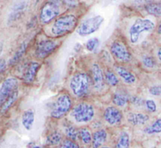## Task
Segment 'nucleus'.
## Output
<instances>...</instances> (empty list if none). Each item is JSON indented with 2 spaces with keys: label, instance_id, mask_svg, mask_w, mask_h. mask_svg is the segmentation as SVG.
Returning <instances> with one entry per match:
<instances>
[{
  "label": "nucleus",
  "instance_id": "28",
  "mask_svg": "<svg viewBox=\"0 0 161 148\" xmlns=\"http://www.w3.org/2000/svg\"><path fill=\"white\" fill-rule=\"evenodd\" d=\"M146 134L154 135L161 133V118L157 119L151 125H148L143 130Z\"/></svg>",
  "mask_w": 161,
  "mask_h": 148
},
{
  "label": "nucleus",
  "instance_id": "15",
  "mask_svg": "<svg viewBox=\"0 0 161 148\" xmlns=\"http://www.w3.org/2000/svg\"><path fill=\"white\" fill-rule=\"evenodd\" d=\"M150 119V117L146 113L134 112L130 111L127 114V120L129 124L134 126H142L145 125Z\"/></svg>",
  "mask_w": 161,
  "mask_h": 148
},
{
  "label": "nucleus",
  "instance_id": "31",
  "mask_svg": "<svg viewBox=\"0 0 161 148\" xmlns=\"http://www.w3.org/2000/svg\"><path fill=\"white\" fill-rule=\"evenodd\" d=\"M58 148H80V146L76 141L64 138L62 140L61 144L58 146Z\"/></svg>",
  "mask_w": 161,
  "mask_h": 148
},
{
  "label": "nucleus",
  "instance_id": "11",
  "mask_svg": "<svg viewBox=\"0 0 161 148\" xmlns=\"http://www.w3.org/2000/svg\"><path fill=\"white\" fill-rule=\"evenodd\" d=\"M103 119L110 126H117L123 122L124 114L117 107L108 106L103 111Z\"/></svg>",
  "mask_w": 161,
  "mask_h": 148
},
{
  "label": "nucleus",
  "instance_id": "2",
  "mask_svg": "<svg viewBox=\"0 0 161 148\" xmlns=\"http://www.w3.org/2000/svg\"><path fill=\"white\" fill-rule=\"evenodd\" d=\"M78 26V18L72 13H67L56 18L50 28L53 37H64L72 33Z\"/></svg>",
  "mask_w": 161,
  "mask_h": 148
},
{
  "label": "nucleus",
  "instance_id": "6",
  "mask_svg": "<svg viewBox=\"0 0 161 148\" xmlns=\"http://www.w3.org/2000/svg\"><path fill=\"white\" fill-rule=\"evenodd\" d=\"M109 51L112 56L121 64H127L132 61L131 52L126 42L121 39H116L111 42Z\"/></svg>",
  "mask_w": 161,
  "mask_h": 148
},
{
  "label": "nucleus",
  "instance_id": "30",
  "mask_svg": "<svg viewBox=\"0 0 161 148\" xmlns=\"http://www.w3.org/2000/svg\"><path fill=\"white\" fill-rule=\"evenodd\" d=\"M99 44H100V40H99L97 38L94 37L90 39L85 44V48L87 51L93 53V52H95L97 50L99 46Z\"/></svg>",
  "mask_w": 161,
  "mask_h": 148
},
{
  "label": "nucleus",
  "instance_id": "14",
  "mask_svg": "<svg viewBox=\"0 0 161 148\" xmlns=\"http://www.w3.org/2000/svg\"><path fill=\"white\" fill-rule=\"evenodd\" d=\"M114 71L125 84L131 86L137 82V78L135 74L127 69L125 66L116 64L114 66Z\"/></svg>",
  "mask_w": 161,
  "mask_h": 148
},
{
  "label": "nucleus",
  "instance_id": "29",
  "mask_svg": "<svg viewBox=\"0 0 161 148\" xmlns=\"http://www.w3.org/2000/svg\"><path fill=\"white\" fill-rule=\"evenodd\" d=\"M142 64L146 68L153 69L157 67V61L154 56L146 54L144 55L142 58Z\"/></svg>",
  "mask_w": 161,
  "mask_h": 148
},
{
  "label": "nucleus",
  "instance_id": "19",
  "mask_svg": "<svg viewBox=\"0 0 161 148\" xmlns=\"http://www.w3.org/2000/svg\"><path fill=\"white\" fill-rule=\"evenodd\" d=\"M35 111L32 109H28L24 111L21 116V123L24 128L28 131L32 129L35 122Z\"/></svg>",
  "mask_w": 161,
  "mask_h": 148
},
{
  "label": "nucleus",
  "instance_id": "42",
  "mask_svg": "<svg viewBox=\"0 0 161 148\" xmlns=\"http://www.w3.org/2000/svg\"><path fill=\"white\" fill-rule=\"evenodd\" d=\"M3 43H1V42H0V54H1L2 52H3Z\"/></svg>",
  "mask_w": 161,
  "mask_h": 148
},
{
  "label": "nucleus",
  "instance_id": "39",
  "mask_svg": "<svg viewBox=\"0 0 161 148\" xmlns=\"http://www.w3.org/2000/svg\"><path fill=\"white\" fill-rule=\"evenodd\" d=\"M157 33L158 34H160L161 35V22H160L157 28Z\"/></svg>",
  "mask_w": 161,
  "mask_h": 148
},
{
  "label": "nucleus",
  "instance_id": "40",
  "mask_svg": "<svg viewBox=\"0 0 161 148\" xmlns=\"http://www.w3.org/2000/svg\"><path fill=\"white\" fill-rule=\"evenodd\" d=\"M29 148H42L41 146L39 145H36V144H34V145H31Z\"/></svg>",
  "mask_w": 161,
  "mask_h": 148
},
{
  "label": "nucleus",
  "instance_id": "13",
  "mask_svg": "<svg viewBox=\"0 0 161 148\" xmlns=\"http://www.w3.org/2000/svg\"><path fill=\"white\" fill-rule=\"evenodd\" d=\"M40 67L41 64L39 61H30L24 70L23 76H22V80L24 82L26 85H31L34 83Z\"/></svg>",
  "mask_w": 161,
  "mask_h": 148
},
{
  "label": "nucleus",
  "instance_id": "43",
  "mask_svg": "<svg viewBox=\"0 0 161 148\" xmlns=\"http://www.w3.org/2000/svg\"><path fill=\"white\" fill-rule=\"evenodd\" d=\"M100 148H111L110 147H108V146H103V147H100Z\"/></svg>",
  "mask_w": 161,
  "mask_h": 148
},
{
  "label": "nucleus",
  "instance_id": "7",
  "mask_svg": "<svg viewBox=\"0 0 161 148\" xmlns=\"http://www.w3.org/2000/svg\"><path fill=\"white\" fill-rule=\"evenodd\" d=\"M61 42L55 39L47 38L39 41L35 48V57L38 60H45L53 54L60 46Z\"/></svg>",
  "mask_w": 161,
  "mask_h": 148
},
{
  "label": "nucleus",
  "instance_id": "38",
  "mask_svg": "<svg viewBox=\"0 0 161 148\" xmlns=\"http://www.w3.org/2000/svg\"><path fill=\"white\" fill-rule=\"evenodd\" d=\"M157 58L159 62L161 64V46L159 47L157 50Z\"/></svg>",
  "mask_w": 161,
  "mask_h": 148
},
{
  "label": "nucleus",
  "instance_id": "8",
  "mask_svg": "<svg viewBox=\"0 0 161 148\" xmlns=\"http://www.w3.org/2000/svg\"><path fill=\"white\" fill-rule=\"evenodd\" d=\"M104 17L101 15L94 16V17L88 18L82 22L77 28V33L82 37L92 34L96 32L101 28L103 24Z\"/></svg>",
  "mask_w": 161,
  "mask_h": 148
},
{
  "label": "nucleus",
  "instance_id": "17",
  "mask_svg": "<svg viewBox=\"0 0 161 148\" xmlns=\"http://www.w3.org/2000/svg\"><path fill=\"white\" fill-rule=\"evenodd\" d=\"M108 132L105 129H98L92 133V148H100L103 147L108 140Z\"/></svg>",
  "mask_w": 161,
  "mask_h": 148
},
{
  "label": "nucleus",
  "instance_id": "22",
  "mask_svg": "<svg viewBox=\"0 0 161 148\" xmlns=\"http://www.w3.org/2000/svg\"><path fill=\"white\" fill-rule=\"evenodd\" d=\"M105 80L106 85L110 87H116L119 84V78L116 72L110 68H106L104 71Z\"/></svg>",
  "mask_w": 161,
  "mask_h": 148
},
{
  "label": "nucleus",
  "instance_id": "12",
  "mask_svg": "<svg viewBox=\"0 0 161 148\" xmlns=\"http://www.w3.org/2000/svg\"><path fill=\"white\" fill-rule=\"evenodd\" d=\"M19 81L17 78L9 77L5 79L0 87V108L9 96L18 89Z\"/></svg>",
  "mask_w": 161,
  "mask_h": 148
},
{
  "label": "nucleus",
  "instance_id": "37",
  "mask_svg": "<svg viewBox=\"0 0 161 148\" xmlns=\"http://www.w3.org/2000/svg\"><path fill=\"white\" fill-rule=\"evenodd\" d=\"M82 50V45L80 43H76L75 45V46H74V50H75V52H76V53H79V52L81 51Z\"/></svg>",
  "mask_w": 161,
  "mask_h": 148
},
{
  "label": "nucleus",
  "instance_id": "35",
  "mask_svg": "<svg viewBox=\"0 0 161 148\" xmlns=\"http://www.w3.org/2000/svg\"><path fill=\"white\" fill-rule=\"evenodd\" d=\"M63 3L70 8H74L78 5V0H62Z\"/></svg>",
  "mask_w": 161,
  "mask_h": 148
},
{
  "label": "nucleus",
  "instance_id": "18",
  "mask_svg": "<svg viewBox=\"0 0 161 148\" xmlns=\"http://www.w3.org/2000/svg\"><path fill=\"white\" fill-rule=\"evenodd\" d=\"M130 95L124 89H118L113 93L112 100L117 108H125L130 101Z\"/></svg>",
  "mask_w": 161,
  "mask_h": 148
},
{
  "label": "nucleus",
  "instance_id": "3",
  "mask_svg": "<svg viewBox=\"0 0 161 148\" xmlns=\"http://www.w3.org/2000/svg\"><path fill=\"white\" fill-rule=\"evenodd\" d=\"M73 108V101L70 94L62 92L60 94L53 102L51 107L50 115L55 120L64 119Z\"/></svg>",
  "mask_w": 161,
  "mask_h": 148
},
{
  "label": "nucleus",
  "instance_id": "33",
  "mask_svg": "<svg viewBox=\"0 0 161 148\" xmlns=\"http://www.w3.org/2000/svg\"><path fill=\"white\" fill-rule=\"evenodd\" d=\"M145 106H146L147 111L150 113L156 112L157 110V103H155L153 100H149H149H145Z\"/></svg>",
  "mask_w": 161,
  "mask_h": 148
},
{
  "label": "nucleus",
  "instance_id": "16",
  "mask_svg": "<svg viewBox=\"0 0 161 148\" xmlns=\"http://www.w3.org/2000/svg\"><path fill=\"white\" fill-rule=\"evenodd\" d=\"M26 2L21 1L16 3V4L13 6L10 13H9V17H8V24H11L15 23L17 20H20V17L23 16V13H25V11L26 10Z\"/></svg>",
  "mask_w": 161,
  "mask_h": 148
},
{
  "label": "nucleus",
  "instance_id": "24",
  "mask_svg": "<svg viewBox=\"0 0 161 148\" xmlns=\"http://www.w3.org/2000/svg\"><path fill=\"white\" fill-rule=\"evenodd\" d=\"M64 133L65 135L66 138H68V139H70L74 141H77L79 140L78 129H76V127L72 125V124H64Z\"/></svg>",
  "mask_w": 161,
  "mask_h": 148
},
{
  "label": "nucleus",
  "instance_id": "34",
  "mask_svg": "<svg viewBox=\"0 0 161 148\" xmlns=\"http://www.w3.org/2000/svg\"><path fill=\"white\" fill-rule=\"evenodd\" d=\"M149 92L154 97H160L161 96V85H155L149 87Z\"/></svg>",
  "mask_w": 161,
  "mask_h": 148
},
{
  "label": "nucleus",
  "instance_id": "4",
  "mask_svg": "<svg viewBox=\"0 0 161 148\" xmlns=\"http://www.w3.org/2000/svg\"><path fill=\"white\" fill-rule=\"evenodd\" d=\"M71 116L76 123L86 124L94 120L95 117V108L89 102H80L71 110Z\"/></svg>",
  "mask_w": 161,
  "mask_h": 148
},
{
  "label": "nucleus",
  "instance_id": "36",
  "mask_svg": "<svg viewBox=\"0 0 161 148\" xmlns=\"http://www.w3.org/2000/svg\"><path fill=\"white\" fill-rule=\"evenodd\" d=\"M6 67V62L5 60L0 59V74L4 71Z\"/></svg>",
  "mask_w": 161,
  "mask_h": 148
},
{
  "label": "nucleus",
  "instance_id": "5",
  "mask_svg": "<svg viewBox=\"0 0 161 148\" xmlns=\"http://www.w3.org/2000/svg\"><path fill=\"white\" fill-rule=\"evenodd\" d=\"M156 28V24L149 19L138 18L129 29V39L130 42L135 45L139 41L142 34L145 32H151Z\"/></svg>",
  "mask_w": 161,
  "mask_h": 148
},
{
  "label": "nucleus",
  "instance_id": "32",
  "mask_svg": "<svg viewBox=\"0 0 161 148\" xmlns=\"http://www.w3.org/2000/svg\"><path fill=\"white\" fill-rule=\"evenodd\" d=\"M129 103H131L132 105L135 107H142L145 105L144 99L138 97V96H130V101Z\"/></svg>",
  "mask_w": 161,
  "mask_h": 148
},
{
  "label": "nucleus",
  "instance_id": "9",
  "mask_svg": "<svg viewBox=\"0 0 161 148\" xmlns=\"http://www.w3.org/2000/svg\"><path fill=\"white\" fill-rule=\"evenodd\" d=\"M91 81H92V89L97 93H102L106 87L105 80L104 71L101 64L97 62H94L91 67Z\"/></svg>",
  "mask_w": 161,
  "mask_h": 148
},
{
  "label": "nucleus",
  "instance_id": "23",
  "mask_svg": "<svg viewBox=\"0 0 161 148\" xmlns=\"http://www.w3.org/2000/svg\"><path fill=\"white\" fill-rule=\"evenodd\" d=\"M79 140L81 141L82 144L85 146H88L91 144L92 141V133L91 130L86 127H82L79 129Z\"/></svg>",
  "mask_w": 161,
  "mask_h": 148
},
{
  "label": "nucleus",
  "instance_id": "1",
  "mask_svg": "<svg viewBox=\"0 0 161 148\" xmlns=\"http://www.w3.org/2000/svg\"><path fill=\"white\" fill-rule=\"evenodd\" d=\"M69 89L76 98L86 97L92 89V81L88 74L85 72L75 73L69 80Z\"/></svg>",
  "mask_w": 161,
  "mask_h": 148
},
{
  "label": "nucleus",
  "instance_id": "21",
  "mask_svg": "<svg viewBox=\"0 0 161 148\" xmlns=\"http://www.w3.org/2000/svg\"><path fill=\"white\" fill-rule=\"evenodd\" d=\"M63 139L64 138L62 133L58 130H54L47 135L46 138V144L49 147H56L61 144Z\"/></svg>",
  "mask_w": 161,
  "mask_h": 148
},
{
  "label": "nucleus",
  "instance_id": "41",
  "mask_svg": "<svg viewBox=\"0 0 161 148\" xmlns=\"http://www.w3.org/2000/svg\"><path fill=\"white\" fill-rule=\"evenodd\" d=\"M51 2H53V3H56V4H61V0H50Z\"/></svg>",
  "mask_w": 161,
  "mask_h": 148
},
{
  "label": "nucleus",
  "instance_id": "20",
  "mask_svg": "<svg viewBox=\"0 0 161 148\" xmlns=\"http://www.w3.org/2000/svg\"><path fill=\"white\" fill-rule=\"evenodd\" d=\"M27 49H28V43H27L26 42H22V43L19 45L17 50H16L15 53H14V56H12V58L9 60V65L14 66L18 64V63L21 61L22 58L24 57L25 53H26Z\"/></svg>",
  "mask_w": 161,
  "mask_h": 148
},
{
  "label": "nucleus",
  "instance_id": "10",
  "mask_svg": "<svg viewBox=\"0 0 161 148\" xmlns=\"http://www.w3.org/2000/svg\"><path fill=\"white\" fill-rule=\"evenodd\" d=\"M61 13L60 4H56L51 1L47 2L42 6L39 13V21L42 24L46 25L51 23Z\"/></svg>",
  "mask_w": 161,
  "mask_h": 148
},
{
  "label": "nucleus",
  "instance_id": "26",
  "mask_svg": "<svg viewBox=\"0 0 161 148\" xmlns=\"http://www.w3.org/2000/svg\"><path fill=\"white\" fill-rule=\"evenodd\" d=\"M19 97V90L18 89H16L12 94L9 97V98L6 100V101L3 103V104L1 106V113H6V111H9L13 106H14V103H16V101L17 100Z\"/></svg>",
  "mask_w": 161,
  "mask_h": 148
},
{
  "label": "nucleus",
  "instance_id": "25",
  "mask_svg": "<svg viewBox=\"0 0 161 148\" xmlns=\"http://www.w3.org/2000/svg\"><path fill=\"white\" fill-rule=\"evenodd\" d=\"M130 138L127 132L122 131L116 140L115 148H130Z\"/></svg>",
  "mask_w": 161,
  "mask_h": 148
},
{
  "label": "nucleus",
  "instance_id": "27",
  "mask_svg": "<svg viewBox=\"0 0 161 148\" xmlns=\"http://www.w3.org/2000/svg\"><path fill=\"white\" fill-rule=\"evenodd\" d=\"M145 10L150 15L157 17H161V3H148L144 6Z\"/></svg>",
  "mask_w": 161,
  "mask_h": 148
}]
</instances>
